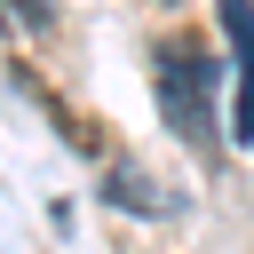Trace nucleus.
<instances>
[{
	"instance_id": "1",
	"label": "nucleus",
	"mask_w": 254,
	"mask_h": 254,
	"mask_svg": "<svg viewBox=\"0 0 254 254\" xmlns=\"http://www.w3.org/2000/svg\"><path fill=\"white\" fill-rule=\"evenodd\" d=\"M151 87H159V111L183 127V143H214V103H206L214 64L198 56V40H167L151 56Z\"/></svg>"
},
{
	"instance_id": "2",
	"label": "nucleus",
	"mask_w": 254,
	"mask_h": 254,
	"mask_svg": "<svg viewBox=\"0 0 254 254\" xmlns=\"http://www.w3.org/2000/svg\"><path fill=\"white\" fill-rule=\"evenodd\" d=\"M222 32L238 48V135H254V8L246 0H222Z\"/></svg>"
},
{
	"instance_id": "3",
	"label": "nucleus",
	"mask_w": 254,
	"mask_h": 254,
	"mask_svg": "<svg viewBox=\"0 0 254 254\" xmlns=\"http://www.w3.org/2000/svg\"><path fill=\"white\" fill-rule=\"evenodd\" d=\"M111 198H119V206H143V214H151V206H159V198H151V190H143V175H127V167H119V175H111Z\"/></svg>"
}]
</instances>
